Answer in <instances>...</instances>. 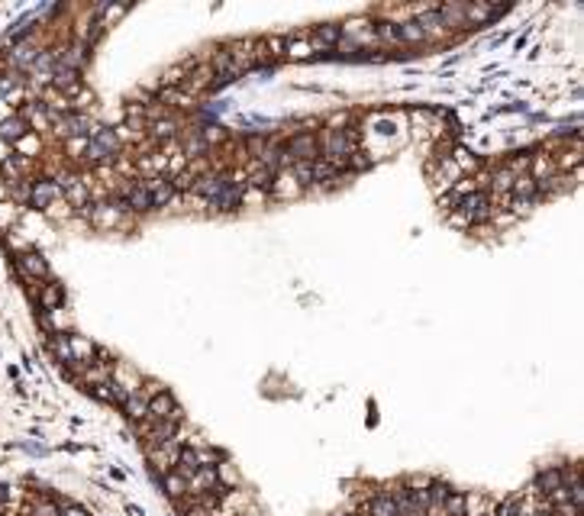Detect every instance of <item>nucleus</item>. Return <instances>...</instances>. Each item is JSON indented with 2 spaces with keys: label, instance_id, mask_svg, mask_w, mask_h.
I'll use <instances>...</instances> for the list:
<instances>
[{
  "label": "nucleus",
  "instance_id": "f03ea898",
  "mask_svg": "<svg viewBox=\"0 0 584 516\" xmlns=\"http://www.w3.org/2000/svg\"><path fill=\"white\" fill-rule=\"evenodd\" d=\"M117 149H120L117 133H113V129H97V133H91V139H87L84 155H87L91 162H107Z\"/></svg>",
  "mask_w": 584,
  "mask_h": 516
},
{
  "label": "nucleus",
  "instance_id": "2eb2a0df",
  "mask_svg": "<svg viewBox=\"0 0 584 516\" xmlns=\"http://www.w3.org/2000/svg\"><path fill=\"white\" fill-rule=\"evenodd\" d=\"M513 181H517V171H510L507 165H504L501 171L494 175V187H497V191H510V187H513Z\"/></svg>",
  "mask_w": 584,
  "mask_h": 516
},
{
  "label": "nucleus",
  "instance_id": "20e7f679",
  "mask_svg": "<svg viewBox=\"0 0 584 516\" xmlns=\"http://www.w3.org/2000/svg\"><path fill=\"white\" fill-rule=\"evenodd\" d=\"M284 155H291L294 162H313L317 159V139H313L310 133L294 136V139L284 145Z\"/></svg>",
  "mask_w": 584,
  "mask_h": 516
},
{
  "label": "nucleus",
  "instance_id": "4468645a",
  "mask_svg": "<svg viewBox=\"0 0 584 516\" xmlns=\"http://www.w3.org/2000/svg\"><path fill=\"white\" fill-rule=\"evenodd\" d=\"M152 136H155L159 142L175 139V136H178V123H175V120H159V123L152 126Z\"/></svg>",
  "mask_w": 584,
  "mask_h": 516
},
{
  "label": "nucleus",
  "instance_id": "6e6552de",
  "mask_svg": "<svg viewBox=\"0 0 584 516\" xmlns=\"http://www.w3.org/2000/svg\"><path fill=\"white\" fill-rule=\"evenodd\" d=\"M49 352L59 358L65 368H75V355H71V345H68V336L65 333H52V342H49Z\"/></svg>",
  "mask_w": 584,
  "mask_h": 516
},
{
  "label": "nucleus",
  "instance_id": "f8f14e48",
  "mask_svg": "<svg viewBox=\"0 0 584 516\" xmlns=\"http://www.w3.org/2000/svg\"><path fill=\"white\" fill-rule=\"evenodd\" d=\"M339 36H343V29H339L336 23H323V26H317V33H313V42L326 49V45H336V42H339Z\"/></svg>",
  "mask_w": 584,
  "mask_h": 516
},
{
  "label": "nucleus",
  "instance_id": "423d86ee",
  "mask_svg": "<svg viewBox=\"0 0 584 516\" xmlns=\"http://www.w3.org/2000/svg\"><path fill=\"white\" fill-rule=\"evenodd\" d=\"M39 307L42 310H59L62 307V300H65V291H62V284H55V281H45V284H39Z\"/></svg>",
  "mask_w": 584,
  "mask_h": 516
},
{
  "label": "nucleus",
  "instance_id": "f257e3e1",
  "mask_svg": "<svg viewBox=\"0 0 584 516\" xmlns=\"http://www.w3.org/2000/svg\"><path fill=\"white\" fill-rule=\"evenodd\" d=\"M17 268H20V275L23 278H33V281H52V268H49V261L39 255V252H33V249H23V252H17Z\"/></svg>",
  "mask_w": 584,
  "mask_h": 516
},
{
  "label": "nucleus",
  "instance_id": "f3484780",
  "mask_svg": "<svg viewBox=\"0 0 584 516\" xmlns=\"http://www.w3.org/2000/svg\"><path fill=\"white\" fill-rule=\"evenodd\" d=\"M275 175V171H268L265 165H259V168H252V175H249V184H268V178Z\"/></svg>",
  "mask_w": 584,
  "mask_h": 516
},
{
  "label": "nucleus",
  "instance_id": "1a4fd4ad",
  "mask_svg": "<svg viewBox=\"0 0 584 516\" xmlns=\"http://www.w3.org/2000/svg\"><path fill=\"white\" fill-rule=\"evenodd\" d=\"M145 187H149V194H152V207H165L168 200H175V194H178L175 181H155V184H145Z\"/></svg>",
  "mask_w": 584,
  "mask_h": 516
},
{
  "label": "nucleus",
  "instance_id": "7ed1b4c3",
  "mask_svg": "<svg viewBox=\"0 0 584 516\" xmlns=\"http://www.w3.org/2000/svg\"><path fill=\"white\" fill-rule=\"evenodd\" d=\"M355 149V142H352V136L346 133V129H326V145H323V155L333 165H343L346 155Z\"/></svg>",
  "mask_w": 584,
  "mask_h": 516
},
{
  "label": "nucleus",
  "instance_id": "9b49d317",
  "mask_svg": "<svg viewBox=\"0 0 584 516\" xmlns=\"http://www.w3.org/2000/svg\"><path fill=\"white\" fill-rule=\"evenodd\" d=\"M507 7H471V3H465V23H484V20H494L501 17Z\"/></svg>",
  "mask_w": 584,
  "mask_h": 516
},
{
  "label": "nucleus",
  "instance_id": "ddd939ff",
  "mask_svg": "<svg viewBox=\"0 0 584 516\" xmlns=\"http://www.w3.org/2000/svg\"><path fill=\"white\" fill-rule=\"evenodd\" d=\"M394 33H397V42H420V39H426L417 20H410V23H397V26H394Z\"/></svg>",
  "mask_w": 584,
  "mask_h": 516
},
{
  "label": "nucleus",
  "instance_id": "0eeeda50",
  "mask_svg": "<svg viewBox=\"0 0 584 516\" xmlns=\"http://www.w3.org/2000/svg\"><path fill=\"white\" fill-rule=\"evenodd\" d=\"M210 203H213L217 210H236L242 203V187H239V184H229V181H226L223 187H220V194L210 200Z\"/></svg>",
  "mask_w": 584,
  "mask_h": 516
},
{
  "label": "nucleus",
  "instance_id": "39448f33",
  "mask_svg": "<svg viewBox=\"0 0 584 516\" xmlns=\"http://www.w3.org/2000/svg\"><path fill=\"white\" fill-rule=\"evenodd\" d=\"M87 217H91L94 226H104V229H110V226H120V220H123V213H120L113 203H97V207L87 210Z\"/></svg>",
  "mask_w": 584,
  "mask_h": 516
},
{
  "label": "nucleus",
  "instance_id": "9d476101",
  "mask_svg": "<svg viewBox=\"0 0 584 516\" xmlns=\"http://www.w3.org/2000/svg\"><path fill=\"white\" fill-rule=\"evenodd\" d=\"M510 191H513V200H517V203H533L536 194H539V191H536V181H533V178H517Z\"/></svg>",
  "mask_w": 584,
  "mask_h": 516
},
{
  "label": "nucleus",
  "instance_id": "dca6fc26",
  "mask_svg": "<svg viewBox=\"0 0 584 516\" xmlns=\"http://www.w3.org/2000/svg\"><path fill=\"white\" fill-rule=\"evenodd\" d=\"M84 149H87V139H65V152L71 155V159H78V155H84Z\"/></svg>",
  "mask_w": 584,
  "mask_h": 516
}]
</instances>
